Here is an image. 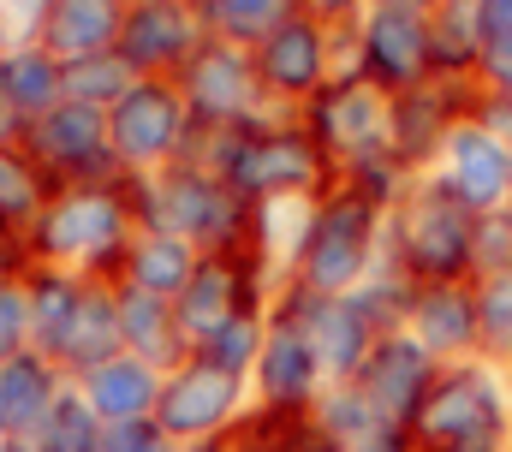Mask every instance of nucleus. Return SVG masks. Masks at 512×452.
<instances>
[{
    "instance_id": "nucleus-21",
    "label": "nucleus",
    "mask_w": 512,
    "mask_h": 452,
    "mask_svg": "<svg viewBox=\"0 0 512 452\" xmlns=\"http://www.w3.org/2000/svg\"><path fill=\"white\" fill-rule=\"evenodd\" d=\"M405 334L417 339L435 363H465V357H483V339H477V292H471V280L411 286Z\"/></svg>"
},
{
    "instance_id": "nucleus-51",
    "label": "nucleus",
    "mask_w": 512,
    "mask_h": 452,
    "mask_svg": "<svg viewBox=\"0 0 512 452\" xmlns=\"http://www.w3.org/2000/svg\"><path fill=\"white\" fill-rule=\"evenodd\" d=\"M18 42H24V36H18V24H12V12H6V0H0V60H6Z\"/></svg>"
},
{
    "instance_id": "nucleus-39",
    "label": "nucleus",
    "mask_w": 512,
    "mask_h": 452,
    "mask_svg": "<svg viewBox=\"0 0 512 452\" xmlns=\"http://www.w3.org/2000/svg\"><path fill=\"white\" fill-rule=\"evenodd\" d=\"M30 351V304H24V280L0 286V363Z\"/></svg>"
},
{
    "instance_id": "nucleus-34",
    "label": "nucleus",
    "mask_w": 512,
    "mask_h": 452,
    "mask_svg": "<svg viewBox=\"0 0 512 452\" xmlns=\"http://www.w3.org/2000/svg\"><path fill=\"white\" fill-rule=\"evenodd\" d=\"M108 447V423L90 411V399L78 387H66L54 399V411L42 417V429L30 435V452H102Z\"/></svg>"
},
{
    "instance_id": "nucleus-27",
    "label": "nucleus",
    "mask_w": 512,
    "mask_h": 452,
    "mask_svg": "<svg viewBox=\"0 0 512 452\" xmlns=\"http://www.w3.org/2000/svg\"><path fill=\"white\" fill-rule=\"evenodd\" d=\"M72 387L90 399V411H96L102 423H137V417H155V399H161V369H149L143 357L120 351L114 363L90 369V375H84V381H72Z\"/></svg>"
},
{
    "instance_id": "nucleus-14",
    "label": "nucleus",
    "mask_w": 512,
    "mask_h": 452,
    "mask_svg": "<svg viewBox=\"0 0 512 452\" xmlns=\"http://www.w3.org/2000/svg\"><path fill=\"white\" fill-rule=\"evenodd\" d=\"M471 108H477V84H471V78H429V84L393 96V119H387V149H393V161H399L411 179L429 173V167L441 161L447 137L471 119Z\"/></svg>"
},
{
    "instance_id": "nucleus-5",
    "label": "nucleus",
    "mask_w": 512,
    "mask_h": 452,
    "mask_svg": "<svg viewBox=\"0 0 512 452\" xmlns=\"http://www.w3.org/2000/svg\"><path fill=\"white\" fill-rule=\"evenodd\" d=\"M471 244H477V215L435 173L405 179V191L387 209V238H382V262L399 280H411V286L471 280L477 274Z\"/></svg>"
},
{
    "instance_id": "nucleus-7",
    "label": "nucleus",
    "mask_w": 512,
    "mask_h": 452,
    "mask_svg": "<svg viewBox=\"0 0 512 452\" xmlns=\"http://www.w3.org/2000/svg\"><path fill=\"white\" fill-rule=\"evenodd\" d=\"M191 131L197 125H191V108H185L173 78H137L126 96L108 108V149H114L126 179L179 167Z\"/></svg>"
},
{
    "instance_id": "nucleus-28",
    "label": "nucleus",
    "mask_w": 512,
    "mask_h": 452,
    "mask_svg": "<svg viewBox=\"0 0 512 452\" xmlns=\"http://www.w3.org/2000/svg\"><path fill=\"white\" fill-rule=\"evenodd\" d=\"M197 262H203V250H191L185 238L137 226V238L126 244V262H120V286H137V292L173 304L185 292V280L197 274Z\"/></svg>"
},
{
    "instance_id": "nucleus-24",
    "label": "nucleus",
    "mask_w": 512,
    "mask_h": 452,
    "mask_svg": "<svg viewBox=\"0 0 512 452\" xmlns=\"http://www.w3.org/2000/svg\"><path fill=\"white\" fill-rule=\"evenodd\" d=\"M84 274L72 268H48V262H30L24 268V304H30V351L60 363V345L72 334V316L84 304Z\"/></svg>"
},
{
    "instance_id": "nucleus-13",
    "label": "nucleus",
    "mask_w": 512,
    "mask_h": 452,
    "mask_svg": "<svg viewBox=\"0 0 512 452\" xmlns=\"http://www.w3.org/2000/svg\"><path fill=\"white\" fill-rule=\"evenodd\" d=\"M298 119H304V131L316 137V149L334 161V173H346V167H358V161H370V155L387 149L393 96L376 90L370 78L346 72V78H334L316 102H304Z\"/></svg>"
},
{
    "instance_id": "nucleus-44",
    "label": "nucleus",
    "mask_w": 512,
    "mask_h": 452,
    "mask_svg": "<svg viewBox=\"0 0 512 452\" xmlns=\"http://www.w3.org/2000/svg\"><path fill=\"white\" fill-rule=\"evenodd\" d=\"M477 90H483V96H507L512 102V42L483 54V66H477Z\"/></svg>"
},
{
    "instance_id": "nucleus-36",
    "label": "nucleus",
    "mask_w": 512,
    "mask_h": 452,
    "mask_svg": "<svg viewBox=\"0 0 512 452\" xmlns=\"http://www.w3.org/2000/svg\"><path fill=\"white\" fill-rule=\"evenodd\" d=\"M262 339H268V310H245L233 322H221L209 339H197L191 351L209 357L215 369H233V375H251L256 357H262Z\"/></svg>"
},
{
    "instance_id": "nucleus-46",
    "label": "nucleus",
    "mask_w": 512,
    "mask_h": 452,
    "mask_svg": "<svg viewBox=\"0 0 512 452\" xmlns=\"http://www.w3.org/2000/svg\"><path fill=\"white\" fill-rule=\"evenodd\" d=\"M24 268H30V250H24V238H18V232H0V286L24 280Z\"/></svg>"
},
{
    "instance_id": "nucleus-19",
    "label": "nucleus",
    "mask_w": 512,
    "mask_h": 452,
    "mask_svg": "<svg viewBox=\"0 0 512 452\" xmlns=\"http://www.w3.org/2000/svg\"><path fill=\"white\" fill-rule=\"evenodd\" d=\"M435 375H441V363L417 345V339L405 334H382L376 339V351H370V363L358 369V393H364V405L382 417V423H417V411H423V399H429V387H435Z\"/></svg>"
},
{
    "instance_id": "nucleus-18",
    "label": "nucleus",
    "mask_w": 512,
    "mask_h": 452,
    "mask_svg": "<svg viewBox=\"0 0 512 452\" xmlns=\"http://www.w3.org/2000/svg\"><path fill=\"white\" fill-rule=\"evenodd\" d=\"M328 393V375L310 351V339L298 334L292 316H280L268 304V339H262V357L251 369V405L268 411H316V399Z\"/></svg>"
},
{
    "instance_id": "nucleus-45",
    "label": "nucleus",
    "mask_w": 512,
    "mask_h": 452,
    "mask_svg": "<svg viewBox=\"0 0 512 452\" xmlns=\"http://www.w3.org/2000/svg\"><path fill=\"white\" fill-rule=\"evenodd\" d=\"M477 24H483V54L512 42V0H477Z\"/></svg>"
},
{
    "instance_id": "nucleus-43",
    "label": "nucleus",
    "mask_w": 512,
    "mask_h": 452,
    "mask_svg": "<svg viewBox=\"0 0 512 452\" xmlns=\"http://www.w3.org/2000/svg\"><path fill=\"white\" fill-rule=\"evenodd\" d=\"M346 452H417V441H411V429H405V423H382V417H376V423H370V429H364Z\"/></svg>"
},
{
    "instance_id": "nucleus-4",
    "label": "nucleus",
    "mask_w": 512,
    "mask_h": 452,
    "mask_svg": "<svg viewBox=\"0 0 512 452\" xmlns=\"http://www.w3.org/2000/svg\"><path fill=\"white\" fill-rule=\"evenodd\" d=\"M131 209H137V226L173 232L203 256L209 250H262V209L245 203L227 179H215L191 161L131 179Z\"/></svg>"
},
{
    "instance_id": "nucleus-42",
    "label": "nucleus",
    "mask_w": 512,
    "mask_h": 452,
    "mask_svg": "<svg viewBox=\"0 0 512 452\" xmlns=\"http://www.w3.org/2000/svg\"><path fill=\"white\" fill-rule=\"evenodd\" d=\"M298 12L316 18V24H328V30H352L370 12V0H298Z\"/></svg>"
},
{
    "instance_id": "nucleus-8",
    "label": "nucleus",
    "mask_w": 512,
    "mask_h": 452,
    "mask_svg": "<svg viewBox=\"0 0 512 452\" xmlns=\"http://www.w3.org/2000/svg\"><path fill=\"white\" fill-rule=\"evenodd\" d=\"M251 411V375L215 369L209 357L185 351L167 375H161V399H155V423L173 435V447H215L221 435H233V423Z\"/></svg>"
},
{
    "instance_id": "nucleus-49",
    "label": "nucleus",
    "mask_w": 512,
    "mask_h": 452,
    "mask_svg": "<svg viewBox=\"0 0 512 452\" xmlns=\"http://www.w3.org/2000/svg\"><path fill=\"white\" fill-rule=\"evenodd\" d=\"M435 452H512V435H477V441H453V447Z\"/></svg>"
},
{
    "instance_id": "nucleus-31",
    "label": "nucleus",
    "mask_w": 512,
    "mask_h": 452,
    "mask_svg": "<svg viewBox=\"0 0 512 452\" xmlns=\"http://www.w3.org/2000/svg\"><path fill=\"white\" fill-rule=\"evenodd\" d=\"M0 72H6V90H12V102L24 113V125L66 102V60H54L42 42H18L0 60Z\"/></svg>"
},
{
    "instance_id": "nucleus-22",
    "label": "nucleus",
    "mask_w": 512,
    "mask_h": 452,
    "mask_svg": "<svg viewBox=\"0 0 512 452\" xmlns=\"http://www.w3.org/2000/svg\"><path fill=\"white\" fill-rule=\"evenodd\" d=\"M131 0H48L36 42L54 60H90V54H114L120 30H126Z\"/></svg>"
},
{
    "instance_id": "nucleus-6",
    "label": "nucleus",
    "mask_w": 512,
    "mask_h": 452,
    "mask_svg": "<svg viewBox=\"0 0 512 452\" xmlns=\"http://www.w3.org/2000/svg\"><path fill=\"white\" fill-rule=\"evenodd\" d=\"M477 435H512V369L489 357H465V363H441L411 441L417 452L453 447V441H477Z\"/></svg>"
},
{
    "instance_id": "nucleus-20",
    "label": "nucleus",
    "mask_w": 512,
    "mask_h": 452,
    "mask_svg": "<svg viewBox=\"0 0 512 452\" xmlns=\"http://www.w3.org/2000/svg\"><path fill=\"white\" fill-rule=\"evenodd\" d=\"M429 173H435L471 215H501V209H512V161L477 119H465V125L447 137V149H441V161H435Z\"/></svg>"
},
{
    "instance_id": "nucleus-52",
    "label": "nucleus",
    "mask_w": 512,
    "mask_h": 452,
    "mask_svg": "<svg viewBox=\"0 0 512 452\" xmlns=\"http://www.w3.org/2000/svg\"><path fill=\"white\" fill-rule=\"evenodd\" d=\"M0 452H30V441H0Z\"/></svg>"
},
{
    "instance_id": "nucleus-1",
    "label": "nucleus",
    "mask_w": 512,
    "mask_h": 452,
    "mask_svg": "<svg viewBox=\"0 0 512 452\" xmlns=\"http://www.w3.org/2000/svg\"><path fill=\"white\" fill-rule=\"evenodd\" d=\"M185 161L227 179L256 209H268V203H316L340 179L298 113H268L256 125H239V131H191Z\"/></svg>"
},
{
    "instance_id": "nucleus-10",
    "label": "nucleus",
    "mask_w": 512,
    "mask_h": 452,
    "mask_svg": "<svg viewBox=\"0 0 512 452\" xmlns=\"http://www.w3.org/2000/svg\"><path fill=\"white\" fill-rule=\"evenodd\" d=\"M334 36L328 24L292 12L280 30H268L262 42L251 48V66H256V84L268 96V108L280 113H298L304 102H316L334 78H340V54H334Z\"/></svg>"
},
{
    "instance_id": "nucleus-23",
    "label": "nucleus",
    "mask_w": 512,
    "mask_h": 452,
    "mask_svg": "<svg viewBox=\"0 0 512 452\" xmlns=\"http://www.w3.org/2000/svg\"><path fill=\"white\" fill-rule=\"evenodd\" d=\"M66 387L72 381L60 375V363H48L36 351L0 363V441H30Z\"/></svg>"
},
{
    "instance_id": "nucleus-15",
    "label": "nucleus",
    "mask_w": 512,
    "mask_h": 452,
    "mask_svg": "<svg viewBox=\"0 0 512 452\" xmlns=\"http://www.w3.org/2000/svg\"><path fill=\"white\" fill-rule=\"evenodd\" d=\"M274 310L292 316L298 334L310 339V351H316L328 387L358 381V369L370 363V351H376V339H382V328L358 310V298H316V292L280 286V292H274Z\"/></svg>"
},
{
    "instance_id": "nucleus-17",
    "label": "nucleus",
    "mask_w": 512,
    "mask_h": 452,
    "mask_svg": "<svg viewBox=\"0 0 512 452\" xmlns=\"http://www.w3.org/2000/svg\"><path fill=\"white\" fill-rule=\"evenodd\" d=\"M358 78H370L387 96H405L417 84L435 78V54H429V18H405L370 6L358 18Z\"/></svg>"
},
{
    "instance_id": "nucleus-26",
    "label": "nucleus",
    "mask_w": 512,
    "mask_h": 452,
    "mask_svg": "<svg viewBox=\"0 0 512 452\" xmlns=\"http://www.w3.org/2000/svg\"><path fill=\"white\" fill-rule=\"evenodd\" d=\"M215 452H346L328 423L316 411H268V405H251L233 435H221Z\"/></svg>"
},
{
    "instance_id": "nucleus-16",
    "label": "nucleus",
    "mask_w": 512,
    "mask_h": 452,
    "mask_svg": "<svg viewBox=\"0 0 512 452\" xmlns=\"http://www.w3.org/2000/svg\"><path fill=\"white\" fill-rule=\"evenodd\" d=\"M203 42L209 30L191 0H131L114 54L131 66V78H179Z\"/></svg>"
},
{
    "instance_id": "nucleus-40",
    "label": "nucleus",
    "mask_w": 512,
    "mask_h": 452,
    "mask_svg": "<svg viewBox=\"0 0 512 452\" xmlns=\"http://www.w3.org/2000/svg\"><path fill=\"white\" fill-rule=\"evenodd\" d=\"M102 452H179V447L155 417H137V423H108V447Z\"/></svg>"
},
{
    "instance_id": "nucleus-47",
    "label": "nucleus",
    "mask_w": 512,
    "mask_h": 452,
    "mask_svg": "<svg viewBox=\"0 0 512 452\" xmlns=\"http://www.w3.org/2000/svg\"><path fill=\"white\" fill-rule=\"evenodd\" d=\"M6 12H12L18 36H24V42H36V30H42V12H48V0H6Z\"/></svg>"
},
{
    "instance_id": "nucleus-2",
    "label": "nucleus",
    "mask_w": 512,
    "mask_h": 452,
    "mask_svg": "<svg viewBox=\"0 0 512 452\" xmlns=\"http://www.w3.org/2000/svg\"><path fill=\"white\" fill-rule=\"evenodd\" d=\"M382 238H387V209L376 197H364L358 185L334 179L304 209L298 250L286 262V286L316 292V298H352L382 268Z\"/></svg>"
},
{
    "instance_id": "nucleus-38",
    "label": "nucleus",
    "mask_w": 512,
    "mask_h": 452,
    "mask_svg": "<svg viewBox=\"0 0 512 452\" xmlns=\"http://www.w3.org/2000/svg\"><path fill=\"white\" fill-rule=\"evenodd\" d=\"M471 268H477V274H501V268H512V209H501V215H477ZM477 274H471V280H477Z\"/></svg>"
},
{
    "instance_id": "nucleus-32",
    "label": "nucleus",
    "mask_w": 512,
    "mask_h": 452,
    "mask_svg": "<svg viewBox=\"0 0 512 452\" xmlns=\"http://www.w3.org/2000/svg\"><path fill=\"white\" fill-rule=\"evenodd\" d=\"M191 6H197L203 30L233 48H256L268 30H280L298 12V0H191Z\"/></svg>"
},
{
    "instance_id": "nucleus-11",
    "label": "nucleus",
    "mask_w": 512,
    "mask_h": 452,
    "mask_svg": "<svg viewBox=\"0 0 512 452\" xmlns=\"http://www.w3.org/2000/svg\"><path fill=\"white\" fill-rule=\"evenodd\" d=\"M42 179L54 191L66 185H108V179H126L114 149H108V113L102 108H84V102H60L54 113L30 119L24 125V143H18Z\"/></svg>"
},
{
    "instance_id": "nucleus-37",
    "label": "nucleus",
    "mask_w": 512,
    "mask_h": 452,
    "mask_svg": "<svg viewBox=\"0 0 512 452\" xmlns=\"http://www.w3.org/2000/svg\"><path fill=\"white\" fill-rule=\"evenodd\" d=\"M131 84V66L120 54H90V60H66V102H84V108H114Z\"/></svg>"
},
{
    "instance_id": "nucleus-29",
    "label": "nucleus",
    "mask_w": 512,
    "mask_h": 452,
    "mask_svg": "<svg viewBox=\"0 0 512 452\" xmlns=\"http://www.w3.org/2000/svg\"><path fill=\"white\" fill-rule=\"evenodd\" d=\"M114 304H120V334H126V351L131 357H143L149 369H173L191 345L179 334V316H173V304L167 298H149V292H137V286H120L114 280Z\"/></svg>"
},
{
    "instance_id": "nucleus-48",
    "label": "nucleus",
    "mask_w": 512,
    "mask_h": 452,
    "mask_svg": "<svg viewBox=\"0 0 512 452\" xmlns=\"http://www.w3.org/2000/svg\"><path fill=\"white\" fill-rule=\"evenodd\" d=\"M0 143H24V113L6 90V72H0Z\"/></svg>"
},
{
    "instance_id": "nucleus-12",
    "label": "nucleus",
    "mask_w": 512,
    "mask_h": 452,
    "mask_svg": "<svg viewBox=\"0 0 512 452\" xmlns=\"http://www.w3.org/2000/svg\"><path fill=\"white\" fill-rule=\"evenodd\" d=\"M173 84H179L197 131H239V125H256V119L280 113L268 108V96L256 84L251 48H233V42H215V36L191 54V66Z\"/></svg>"
},
{
    "instance_id": "nucleus-35",
    "label": "nucleus",
    "mask_w": 512,
    "mask_h": 452,
    "mask_svg": "<svg viewBox=\"0 0 512 452\" xmlns=\"http://www.w3.org/2000/svg\"><path fill=\"white\" fill-rule=\"evenodd\" d=\"M471 292H477V339H483V357L512 369V268L477 274Z\"/></svg>"
},
{
    "instance_id": "nucleus-33",
    "label": "nucleus",
    "mask_w": 512,
    "mask_h": 452,
    "mask_svg": "<svg viewBox=\"0 0 512 452\" xmlns=\"http://www.w3.org/2000/svg\"><path fill=\"white\" fill-rule=\"evenodd\" d=\"M54 197V185L42 179V167L18 149V143H0V232H30L42 203Z\"/></svg>"
},
{
    "instance_id": "nucleus-25",
    "label": "nucleus",
    "mask_w": 512,
    "mask_h": 452,
    "mask_svg": "<svg viewBox=\"0 0 512 452\" xmlns=\"http://www.w3.org/2000/svg\"><path fill=\"white\" fill-rule=\"evenodd\" d=\"M126 351V334H120V304H114V280H90L84 286V304L72 316V334L60 345V375L66 381H84L90 369L114 363Z\"/></svg>"
},
{
    "instance_id": "nucleus-3",
    "label": "nucleus",
    "mask_w": 512,
    "mask_h": 452,
    "mask_svg": "<svg viewBox=\"0 0 512 452\" xmlns=\"http://www.w3.org/2000/svg\"><path fill=\"white\" fill-rule=\"evenodd\" d=\"M137 238V209H131V179L108 185H66L42 203L36 226L24 232L30 262L72 268L84 280H120L126 244Z\"/></svg>"
},
{
    "instance_id": "nucleus-50",
    "label": "nucleus",
    "mask_w": 512,
    "mask_h": 452,
    "mask_svg": "<svg viewBox=\"0 0 512 452\" xmlns=\"http://www.w3.org/2000/svg\"><path fill=\"white\" fill-rule=\"evenodd\" d=\"M370 6H382V12H405V18H429L441 0H370Z\"/></svg>"
},
{
    "instance_id": "nucleus-30",
    "label": "nucleus",
    "mask_w": 512,
    "mask_h": 452,
    "mask_svg": "<svg viewBox=\"0 0 512 452\" xmlns=\"http://www.w3.org/2000/svg\"><path fill=\"white\" fill-rule=\"evenodd\" d=\"M429 54H435V78H471L483 66V24H477V0H441L429 12Z\"/></svg>"
},
{
    "instance_id": "nucleus-9",
    "label": "nucleus",
    "mask_w": 512,
    "mask_h": 452,
    "mask_svg": "<svg viewBox=\"0 0 512 452\" xmlns=\"http://www.w3.org/2000/svg\"><path fill=\"white\" fill-rule=\"evenodd\" d=\"M274 292H280V274L262 250H209L197 262V274L185 280V292L173 298L179 334H185V345H197L245 310H268Z\"/></svg>"
},
{
    "instance_id": "nucleus-53",
    "label": "nucleus",
    "mask_w": 512,
    "mask_h": 452,
    "mask_svg": "<svg viewBox=\"0 0 512 452\" xmlns=\"http://www.w3.org/2000/svg\"><path fill=\"white\" fill-rule=\"evenodd\" d=\"M179 452H215V447H179Z\"/></svg>"
},
{
    "instance_id": "nucleus-41",
    "label": "nucleus",
    "mask_w": 512,
    "mask_h": 452,
    "mask_svg": "<svg viewBox=\"0 0 512 452\" xmlns=\"http://www.w3.org/2000/svg\"><path fill=\"white\" fill-rule=\"evenodd\" d=\"M471 119H477V125H483L501 149H507V161H512V102H507V96H483V90H477V108H471Z\"/></svg>"
}]
</instances>
